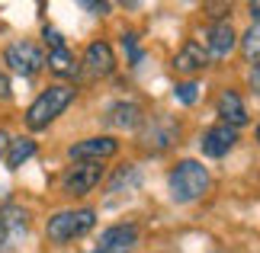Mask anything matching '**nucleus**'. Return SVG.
Segmentation results:
<instances>
[{"mask_svg": "<svg viewBox=\"0 0 260 253\" xmlns=\"http://www.w3.org/2000/svg\"><path fill=\"white\" fill-rule=\"evenodd\" d=\"M241 52H244L247 61L260 64V26H257V23H254V26L241 35Z\"/></svg>", "mask_w": 260, "mask_h": 253, "instance_id": "18", "label": "nucleus"}, {"mask_svg": "<svg viewBox=\"0 0 260 253\" xmlns=\"http://www.w3.org/2000/svg\"><path fill=\"white\" fill-rule=\"evenodd\" d=\"M113 67H116V55H113V48H109L106 42H93L87 48V55H84V70H87V77H106V74H113Z\"/></svg>", "mask_w": 260, "mask_h": 253, "instance_id": "8", "label": "nucleus"}, {"mask_svg": "<svg viewBox=\"0 0 260 253\" xmlns=\"http://www.w3.org/2000/svg\"><path fill=\"white\" fill-rule=\"evenodd\" d=\"M74 93H77V90H74V87H68V84H55V87L42 90V96H39L36 103L29 106V113H26V125L32 128V131L45 128V125H52L55 119L61 116L68 106H71Z\"/></svg>", "mask_w": 260, "mask_h": 253, "instance_id": "2", "label": "nucleus"}, {"mask_svg": "<svg viewBox=\"0 0 260 253\" xmlns=\"http://www.w3.org/2000/svg\"><path fill=\"white\" fill-rule=\"evenodd\" d=\"M4 141H7V135H4V131H0V148H4Z\"/></svg>", "mask_w": 260, "mask_h": 253, "instance_id": "27", "label": "nucleus"}, {"mask_svg": "<svg viewBox=\"0 0 260 253\" xmlns=\"http://www.w3.org/2000/svg\"><path fill=\"white\" fill-rule=\"evenodd\" d=\"M177 99L186 106H193L199 99V84H193V80H186V84H177Z\"/></svg>", "mask_w": 260, "mask_h": 253, "instance_id": "20", "label": "nucleus"}, {"mask_svg": "<svg viewBox=\"0 0 260 253\" xmlns=\"http://www.w3.org/2000/svg\"><path fill=\"white\" fill-rule=\"evenodd\" d=\"M138 183H142V173L135 167H122L113 176V183H109V192H125V189H135Z\"/></svg>", "mask_w": 260, "mask_h": 253, "instance_id": "19", "label": "nucleus"}, {"mask_svg": "<svg viewBox=\"0 0 260 253\" xmlns=\"http://www.w3.org/2000/svg\"><path fill=\"white\" fill-rule=\"evenodd\" d=\"M116 138H87V141H77V144L71 148V157L77 160V164H84V160H96L100 157H113L116 154Z\"/></svg>", "mask_w": 260, "mask_h": 253, "instance_id": "9", "label": "nucleus"}, {"mask_svg": "<svg viewBox=\"0 0 260 253\" xmlns=\"http://www.w3.org/2000/svg\"><path fill=\"white\" fill-rule=\"evenodd\" d=\"M45 61H48V67H52V74H58V77H74L77 74V61H74V55L68 52L64 45L52 48V55H48Z\"/></svg>", "mask_w": 260, "mask_h": 253, "instance_id": "16", "label": "nucleus"}, {"mask_svg": "<svg viewBox=\"0 0 260 253\" xmlns=\"http://www.w3.org/2000/svg\"><path fill=\"white\" fill-rule=\"evenodd\" d=\"M235 141H238V131H235V128L215 125V128H209V131H206V138H203V151H206L209 157H225L228 151L235 148Z\"/></svg>", "mask_w": 260, "mask_h": 253, "instance_id": "11", "label": "nucleus"}, {"mask_svg": "<svg viewBox=\"0 0 260 253\" xmlns=\"http://www.w3.org/2000/svg\"><path fill=\"white\" fill-rule=\"evenodd\" d=\"M7 96H10V80L0 74V99H7Z\"/></svg>", "mask_w": 260, "mask_h": 253, "instance_id": "24", "label": "nucleus"}, {"mask_svg": "<svg viewBox=\"0 0 260 253\" xmlns=\"http://www.w3.org/2000/svg\"><path fill=\"white\" fill-rule=\"evenodd\" d=\"M100 179H103V164H93V160H84V164H74L71 170L64 173L61 186L68 196H87Z\"/></svg>", "mask_w": 260, "mask_h": 253, "instance_id": "6", "label": "nucleus"}, {"mask_svg": "<svg viewBox=\"0 0 260 253\" xmlns=\"http://www.w3.org/2000/svg\"><path fill=\"white\" fill-rule=\"evenodd\" d=\"M209 170L196 160H180L167 176V186H171V196L177 202H196L209 192Z\"/></svg>", "mask_w": 260, "mask_h": 253, "instance_id": "1", "label": "nucleus"}, {"mask_svg": "<svg viewBox=\"0 0 260 253\" xmlns=\"http://www.w3.org/2000/svg\"><path fill=\"white\" fill-rule=\"evenodd\" d=\"M206 64H209V52L203 45H196V42H186L174 58V67L180 74H196V70H203Z\"/></svg>", "mask_w": 260, "mask_h": 253, "instance_id": "13", "label": "nucleus"}, {"mask_svg": "<svg viewBox=\"0 0 260 253\" xmlns=\"http://www.w3.org/2000/svg\"><path fill=\"white\" fill-rule=\"evenodd\" d=\"M254 84H257V90H260V70H257V74H254Z\"/></svg>", "mask_w": 260, "mask_h": 253, "instance_id": "26", "label": "nucleus"}, {"mask_svg": "<svg viewBox=\"0 0 260 253\" xmlns=\"http://www.w3.org/2000/svg\"><path fill=\"white\" fill-rule=\"evenodd\" d=\"M235 48V29L228 23H215L209 29V58H225Z\"/></svg>", "mask_w": 260, "mask_h": 253, "instance_id": "14", "label": "nucleus"}, {"mask_svg": "<svg viewBox=\"0 0 260 253\" xmlns=\"http://www.w3.org/2000/svg\"><path fill=\"white\" fill-rule=\"evenodd\" d=\"M135 240H138L135 225H113L109 231H103V237H100L93 253H132Z\"/></svg>", "mask_w": 260, "mask_h": 253, "instance_id": "7", "label": "nucleus"}, {"mask_svg": "<svg viewBox=\"0 0 260 253\" xmlns=\"http://www.w3.org/2000/svg\"><path fill=\"white\" fill-rule=\"evenodd\" d=\"M247 10H251V16H254V23L260 26V0H254V4H251V7H247Z\"/></svg>", "mask_w": 260, "mask_h": 253, "instance_id": "25", "label": "nucleus"}, {"mask_svg": "<svg viewBox=\"0 0 260 253\" xmlns=\"http://www.w3.org/2000/svg\"><path fill=\"white\" fill-rule=\"evenodd\" d=\"M257 141H260V125H257Z\"/></svg>", "mask_w": 260, "mask_h": 253, "instance_id": "28", "label": "nucleus"}, {"mask_svg": "<svg viewBox=\"0 0 260 253\" xmlns=\"http://www.w3.org/2000/svg\"><path fill=\"white\" fill-rule=\"evenodd\" d=\"M177 135H180V125L171 116H157L154 122L145 128V141L151 148H171V144H177Z\"/></svg>", "mask_w": 260, "mask_h": 253, "instance_id": "10", "label": "nucleus"}, {"mask_svg": "<svg viewBox=\"0 0 260 253\" xmlns=\"http://www.w3.org/2000/svg\"><path fill=\"white\" fill-rule=\"evenodd\" d=\"M45 39H48V45L52 48H61L64 42H61V32H58L55 26H45Z\"/></svg>", "mask_w": 260, "mask_h": 253, "instance_id": "21", "label": "nucleus"}, {"mask_svg": "<svg viewBox=\"0 0 260 253\" xmlns=\"http://www.w3.org/2000/svg\"><path fill=\"white\" fill-rule=\"evenodd\" d=\"M218 116H222V125L225 128H238V125L247 122L244 103H241V96H238L235 90H225V93L218 96Z\"/></svg>", "mask_w": 260, "mask_h": 253, "instance_id": "12", "label": "nucleus"}, {"mask_svg": "<svg viewBox=\"0 0 260 253\" xmlns=\"http://www.w3.org/2000/svg\"><path fill=\"white\" fill-rule=\"evenodd\" d=\"M93 225H96V211L93 208L55 211V215L48 218L45 234H48V240H55V244H68V240H77V237H84L87 231H93Z\"/></svg>", "mask_w": 260, "mask_h": 253, "instance_id": "3", "label": "nucleus"}, {"mask_svg": "<svg viewBox=\"0 0 260 253\" xmlns=\"http://www.w3.org/2000/svg\"><path fill=\"white\" fill-rule=\"evenodd\" d=\"M36 154V141L32 138H13V144H10V154H7V167H19V164H26L29 157Z\"/></svg>", "mask_w": 260, "mask_h": 253, "instance_id": "17", "label": "nucleus"}, {"mask_svg": "<svg viewBox=\"0 0 260 253\" xmlns=\"http://www.w3.org/2000/svg\"><path fill=\"white\" fill-rule=\"evenodd\" d=\"M106 122L119 125V128H135L138 122H142V109H138L135 103H116L113 109H109Z\"/></svg>", "mask_w": 260, "mask_h": 253, "instance_id": "15", "label": "nucleus"}, {"mask_svg": "<svg viewBox=\"0 0 260 253\" xmlns=\"http://www.w3.org/2000/svg\"><path fill=\"white\" fill-rule=\"evenodd\" d=\"M125 48H128V55H132V64H135V61H138V48H135V35H132V32L125 35Z\"/></svg>", "mask_w": 260, "mask_h": 253, "instance_id": "23", "label": "nucleus"}, {"mask_svg": "<svg viewBox=\"0 0 260 253\" xmlns=\"http://www.w3.org/2000/svg\"><path fill=\"white\" fill-rule=\"evenodd\" d=\"M206 10H209V16H228V10H232V7H228V4H222V7H218V4H209Z\"/></svg>", "mask_w": 260, "mask_h": 253, "instance_id": "22", "label": "nucleus"}, {"mask_svg": "<svg viewBox=\"0 0 260 253\" xmlns=\"http://www.w3.org/2000/svg\"><path fill=\"white\" fill-rule=\"evenodd\" d=\"M29 234V215L26 208L4 202L0 205V250H16Z\"/></svg>", "mask_w": 260, "mask_h": 253, "instance_id": "4", "label": "nucleus"}, {"mask_svg": "<svg viewBox=\"0 0 260 253\" xmlns=\"http://www.w3.org/2000/svg\"><path fill=\"white\" fill-rule=\"evenodd\" d=\"M4 61L10 70H16V74H23V77H32L39 67H42V48H39L36 42H13V45H7V52H4Z\"/></svg>", "mask_w": 260, "mask_h": 253, "instance_id": "5", "label": "nucleus"}]
</instances>
